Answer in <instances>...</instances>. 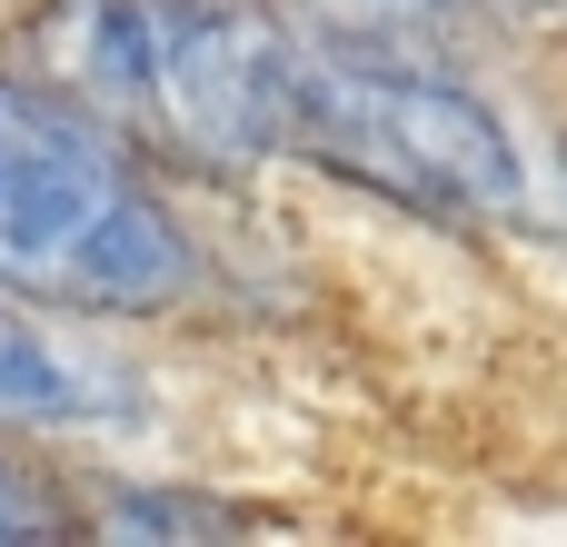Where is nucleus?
<instances>
[{
    "mask_svg": "<svg viewBox=\"0 0 567 547\" xmlns=\"http://www.w3.org/2000/svg\"><path fill=\"white\" fill-rule=\"evenodd\" d=\"M0 289L80 319H169L199 299V239L90 100L0 70Z\"/></svg>",
    "mask_w": 567,
    "mask_h": 547,
    "instance_id": "nucleus-1",
    "label": "nucleus"
},
{
    "mask_svg": "<svg viewBox=\"0 0 567 547\" xmlns=\"http://www.w3.org/2000/svg\"><path fill=\"white\" fill-rule=\"evenodd\" d=\"M289 149H309L319 169H339L379 199L439 209V219H488V209L528 199L508 120L468 80L399 60V50H369V30L359 40H299Z\"/></svg>",
    "mask_w": 567,
    "mask_h": 547,
    "instance_id": "nucleus-2",
    "label": "nucleus"
},
{
    "mask_svg": "<svg viewBox=\"0 0 567 547\" xmlns=\"http://www.w3.org/2000/svg\"><path fill=\"white\" fill-rule=\"evenodd\" d=\"M159 10V120L189 159L249 169L259 149H289V90L299 40L259 0H150Z\"/></svg>",
    "mask_w": 567,
    "mask_h": 547,
    "instance_id": "nucleus-3",
    "label": "nucleus"
},
{
    "mask_svg": "<svg viewBox=\"0 0 567 547\" xmlns=\"http://www.w3.org/2000/svg\"><path fill=\"white\" fill-rule=\"evenodd\" d=\"M50 90L90 100L100 120H159V10L150 0H40L30 10Z\"/></svg>",
    "mask_w": 567,
    "mask_h": 547,
    "instance_id": "nucleus-4",
    "label": "nucleus"
},
{
    "mask_svg": "<svg viewBox=\"0 0 567 547\" xmlns=\"http://www.w3.org/2000/svg\"><path fill=\"white\" fill-rule=\"evenodd\" d=\"M120 419H140V389L110 359L70 349L40 319V299L0 289V429H120Z\"/></svg>",
    "mask_w": 567,
    "mask_h": 547,
    "instance_id": "nucleus-5",
    "label": "nucleus"
},
{
    "mask_svg": "<svg viewBox=\"0 0 567 547\" xmlns=\"http://www.w3.org/2000/svg\"><path fill=\"white\" fill-rule=\"evenodd\" d=\"M100 528H110V538H229L239 518H219L209 498H140V488H130V498L100 508Z\"/></svg>",
    "mask_w": 567,
    "mask_h": 547,
    "instance_id": "nucleus-6",
    "label": "nucleus"
},
{
    "mask_svg": "<svg viewBox=\"0 0 567 547\" xmlns=\"http://www.w3.org/2000/svg\"><path fill=\"white\" fill-rule=\"evenodd\" d=\"M60 528V508H50V488L0 448V547H20V538H50Z\"/></svg>",
    "mask_w": 567,
    "mask_h": 547,
    "instance_id": "nucleus-7",
    "label": "nucleus"
},
{
    "mask_svg": "<svg viewBox=\"0 0 567 547\" xmlns=\"http://www.w3.org/2000/svg\"><path fill=\"white\" fill-rule=\"evenodd\" d=\"M339 30H439L458 20V0H319Z\"/></svg>",
    "mask_w": 567,
    "mask_h": 547,
    "instance_id": "nucleus-8",
    "label": "nucleus"
}]
</instances>
